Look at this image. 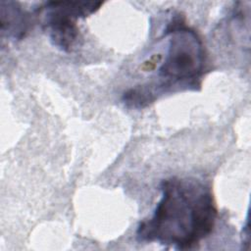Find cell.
Returning a JSON list of instances; mask_svg holds the SVG:
<instances>
[{
  "mask_svg": "<svg viewBox=\"0 0 251 251\" xmlns=\"http://www.w3.org/2000/svg\"><path fill=\"white\" fill-rule=\"evenodd\" d=\"M1 31L7 36L22 38L27 31L29 19L22 7L13 1L0 2Z\"/></svg>",
  "mask_w": 251,
  "mask_h": 251,
  "instance_id": "4",
  "label": "cell"
},
{
  "mask_svg": "<svg viewBox=\"0 0 251 251\" xmlns=\"http://www.w3.org/2000/svg\"><path fill=\"white\" fill-rule=\"evenodd\" d=\"M101 5L103 2L100 1H50L38 12L44 16V25L53 44L70 51L78 35L75 21L93 14Z\"/></svg>",
  "mask_w": 251,
  "mask_h": 251,
  "instance_id": "3",
  "label": "cell"
},
{
  "mask_svg": "<svg viewBox=\"0 0 251 251\" xmlns=\"http://www.w3.org/2000/svg\"><path fill=\"white\" fill-rule=\"evenodd\" d=\"M160 190L153 215L137 227L139 241L189 249L212 232L218 211L208 186L196 179L171 177L162 181Z\"/></svg>",
  "mask_w": 251,
  "mask_h": 251,
  "instance_id": "1",
  "label": "cell"
},
{
  "mask_svg": "<svg viewBox=\"0 0 251 251\" xmlns=\"http://www.w3.org/2000/svg\"><path fill=\"white\" fill-rule=\"evenodd\" d=\"M168 50L158 75L163 86H196L205 67V52L197 33L179 23L167 32Z\"/></svg>",
  "mask_w": 251,
  "mask_h": 251,
  "instance_id": "2",
  "label": "cell"
}]
</instances>
